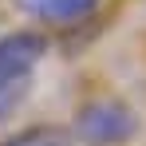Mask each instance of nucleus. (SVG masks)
Masks as SVG:
<instances>
[{
  "instance_id": "f257e3e1",
  "label": "nucleus",
  "mask_w": 146,
  "mask_h": 146,
  "mask_svg": "<svg viewBox=\"0 0 146 146\" xmlns=\"http://www.w3.org/2000/svg\"><path fill=\"white\" fill-rule=\"evenodd\" d=\"M75 146H130L138 138V115L119 95H99L79 103L71 115Z\"/></svg>"
},
{
  "instance_id": "f03ea898",
  "label": "nucleus",
  "mask_w": 146,
  "mask_h": 146,
  "mask_svg": "<svg viewBox=\"0 0 146 146\" xmlns=\"http://www.w3.org/2000/svg\"><path fill=\"white\" fill-rule=\"evenodd\" d=\"M48 40L40 32H8L0 36V79L12 75H32V67L44 59Z\"/></svg>"
},
{
  "instance_id": "7ed1b4c3",
  "label": "nucleus",
  "mask_w": 146,
  "mask_h": 146,
  "mask_svg": "<svg viewBox=\"0 0 146 146\" xmlns=\"http://www.w3.org/2000/svg\"><path fill=\"white\" fill-rule=\"evenodd\" d=\"M99 8H103V0H36V20H44V24H55V28H67V24H83V20H91Z\"/></svg>"
},
{
  "instance_id": "20e7f679",
  "label": "nucleus",
  "mask_w": 146,
  "mask_h": 146,
  "mask_svg": "<svg viewBox=\"0 0 146 146\" xmlns=\"http://www.w3.org/2000/svg\"><path fill=\"white\" fill-rule=\"evenodd\" d=\"M0 146H75L71 130H63V126H24V130H16V134H8Z\"/></svg>"
},
{
  "instance_id": "39448f33",
  "label": "nucleus",
  "mask_w": 146,
  "mask_h": 146,
  "mask_svg": "<svg viewBox=\"0 0 146 146\" xmlns=\"http://www.w3.org/2000/svg\"><path fill=\"white\" fill-rule=\"evenodd\" d=\"M32 95V75H12V79H0V126L12 119Z\"/></svg>"
}]
</instances>
